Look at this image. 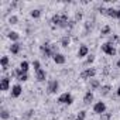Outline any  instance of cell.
<instances>
[{"mask_svg":"<svg viewBox=\"0 0 120 120\" xmlns=\"http://www.w3.org/2000/svg\"><path fill=\"white\" fill-rule=\"evenodd\" d=\"M58 102H59V103H62V105H71V103L74 102V98H72L71 93L65 92V93H62L61 96L58 98Z\"/></svg>","mask_w":120,"mask_h":120,"instance_id":"6da1fadb","label":"cell"},{"mask_svg":"<svg viewBox=\"0 0 120 120\" xmlns=\"http://www.w3.org/2000/svg\"><path fill=\"white\" fill-rule=\"evenodd\" d=\"M102 51H103L105 54L110 55V56H113V55L116 54V49H114V47H113L110 42H105V44H102Z\"/></svg>","mask_w":120,"mask_h":120,"instance_id":"7a4b0ae2","label":"cell"},{"mask_svg":"<svg viewBox=\"0 0 120 120\" xmlns=\"http://www.w3.org/2000/svg\"><path fill=\"white\" fill-rule=\"evenodd\" d=\"M95 75H96V69L95 68H88L81 74V78L82 79H89V78H93Z\"/></svg>","mask_w":120,"mask_h":120,"instance_id":"3957f363","label":"cell"},{"mask_svg":"<svg viewBox=\"0 0 120 120\" xmlns=\"http://www.w3.org/2000/svg\"><path fill=\"white\" fill-rule=\"evenodd\" d=\"M105 110H106V105H105L103 102H98V103H95V106H93V112H95V113H98V114H103Z\"/></svg>","mask_w":120,"mask_h":120,"instance_id":"277c9868","label":"cell"},{"mask_svg":"<svg viewBox=\"0 0 120 120\" xmlns=\"http://www.w3.org/2000/svg\"><path fill=\"white\" fill-rule=\"evenodd\" d=\"M58 88H59V83H58V81L54 79V81H49V82H48V89H47V90H48L49 93H55V92L58 90Z\"/></svg>","mask_w":120,"mask_h":120,"instance_id":"5b68a950","label":"cell"},{"mask_svg":"<svg viewBox=\"0 0 120 120\" xmlns=\"http://www.w3.org/2000/svg\"><path fill=\"white\" fill-rule=\"evenodd\" d=\"M9 88H10V78L9 76H3L2 82H0V89L4 92V90H9Z\"/></svg>","mask_w":120,"mask_h":120,"instance_id":"8992f818","label":"cell"},{"mask_svg":"<svg viewBox=\"0 0 120 120\" xmlns=\"http://www.w3.org/2000/svg\"><path fill=\"white\" fill-rule=\"evenodd\" d=\"M41 51H42V54H44V56H45V58H49V56H54V54H52V51H51V48H49V45H47V44H44V45H41Z\"/></svg>","mask_w":120,"mask_h":120,"instance_id":"52a82bcc","label":"cell"},{"mask_svg":"<svg viewBox=\"0 0 120 120\" xmlns=\"http://www.w3.org/2000/svg\"><path fill=\"white\" fill-rule=\"evenodd\" d=\"M21 92H23V88L20 85H14L11 88V98H19L21 95Z\"/></svg>","mask_w":120,"mask_h":120,"instance_id":"ba28073f","label":"cell"},{"mask_svg":"<svg viewBox=\"0 0 120 120\" xmlns=\"http://www.w3.org/2000/svg\"><path fill=\"white\" fill-rule=\"evenodd\" d=\"M54 62L58 64V65L65 64V56H64L62 54H55V55H54Z\"/></svg>","mask_w":120,"mask_h":120,"instance_id":"9c48e42d","label":"cell"},{"mask_svg":"<svg viewBox=\"0 0 120 120\" xmlns=\"http://www.w3.org/2000/svg\"><path fill=\"white\" fill-rule=\"evenodd\" d=\"M45 76H47V74H45L44 69H40V71L35 72V79H37L38 82H44V81H45Z\"/></svg>","mask_w":120,"mask_h":120,"instance_id":"30bf717a","label":"cell"},{"mask_svg":"<svg viewBox=\"0 0 120 120\" xmlns=\"http://www.w3.org/2000/svg\"><path fill=\"white\" fill-rule=\"evenodd\" d=\"M88 52H89L88 47H86V45H81V48H79V51H78V56H79V58H83V56L88 55Z\"/></svg>","mask_w":120,"mask_h":120,"instance_id":"8fae6325","label":"cell"},{"mask_svg":"<svg viewBox=\"0 0 120 120\" xmlns=\"http://www.w3.org/2000/svg\"><path fill=\"white\" fill-rule=\"evenodd\" d=\"M20 48H21V45L19 44V42H13L11 44V47H10V51H11V54H19L20 52Z\"/></svg>","mask_w":120,"mask_h":120,"instance_id":"7c38bea8","label":"cell"},{"mask_svg":"<svg viewBox=\"0 0 120 120\" xmlns=\"http://www.w3.org/2000/svg\"><path fill=\"white\" fill-rule=\"evenodd\" d=\"M92 100H93V93L89 90V92H86V93H85V98H83V103H85V105H89Z\"/></svg>","mask_w":120,"mask_h":120,"instance_id":"4fadbf2b","label":"cell"},{"mask_svg":"<svg viewBox=\"0 0 120 120\" xmlns=\"http://www.w3.org/2000/svg\"><path fill=\"white\" fill-rule=\"evenodd\" d=\"M11 41H14V42H17V40L20 38V35H19V33H16V31H10L9 33V35H7Z\"/></svg>","mask_w":120,"mask_h":120,"instance_id":"5bb4252c","label":"cell"},{"mask_svg":"<svg viewBox=\"0 0 120 120\" xmlns=\"http://www.w3.org/2000/svg\"><path fill=\"white\" fill-rule=\"evenodd\" d=\"M106 14H107V16H110V17H113V19H117L119 11H117V10H114V9H109V10H106Z\"/></svg>","mask_w":120,"mask_h":120,"instance_id":"9a60e30c","label":"cell"},{"mask_svg":"<svg viewBox=\"0 0 120 120\" xmlns=\"http://www.w3.org/2000/svg\"><path fill=\"white\" fill-rule=\"evenodd\" d=\"M7 65H9V56H3L2 58V68H3V71H7L9 69Z\"/></svg>","mask_w":120,"mask_h":120,"instance_id":"2e32d148","label":"cell"},{"mask_svg":"<svg viewBox=\"0 0 120 120\" xmlns=\"http://www.w3.org/2000/svg\"><path fill=\"white\" fill-rule=\"evenodd\" d=\"M52 24H54V26H59V24H61V16L54 14V16H52Z\"/></svg>","mask_w":120,"mask_h":120,"instance_id":"e0dca14e","label":"cell"},{"mask_svg":"<svg viewBox=\"0 0 120 120\" xmlns=\"http://www.w3.org/2000/svg\"><path fill=\"white\" fill-rule=\"evenodd\" d=\"M69 44H71V38H69L68 35L62 37V40H61V45H62V47H68Z\"/></svg>","mask_w":120,"mask_h":120,"instance_id":"ac0fdd59","label":"cell"},{"mask_svg":"<svg viewBox=\"0 0 120 120\" xmlns=\"http://www.w3.org/2000/svg\"><path fill=\"white\" fill-rule=\"evenodd\" d=\"M20 69H21L23 74H27V71H28V62H27V61H23V62L20 64Z\"/></svg>","mask_w":120,"mask_h":120,"instance_id":"d6986e66","label":"cell"},{"mask_svg":"<svg viewBox=\"0 0 120 120\" xmlns=\"http://www.w3.org/2000/svg\"><path fill=\"white\" fill-rule=\"evenodd\" d=\"M109 90H110V86H109V85H105V86L100 88V93H102L103 96H106V95L109 93Z\"/></svg>","mask_w":120,"mask_h":120,"instance_id":"ffe728a7","label":"cell"},{"mask_svg":"<svg viewBox=\"0 0 120 120\" xmlns=\"http://www.w3.org/2000/svg\"><path fill=\"white\" fill-rule=\"evenodd\" d=\"M40 16H41V10H38V9H35V10L31 11V17L33 19H38Z\"/></svg>","mask_w":120,"mask_h":120,"instance_id":"44dd1931","label":"cell"},{"mask_svg":"<svg viewBox=\"0 0 120 120\" xmlns=\"http://www.w3.org/2000/svg\"><path fill=\"white\" fill-rule=\"evenodd\" d=\"M85 117H86V112H85V110H82V112H79V113H78V116H76V119H75V120H85Z\"/></svg>","mask_w":120,"mask_h":120,"instance_id":"7402d4cb","label":"cell"},{"mask_svg":"<svg viewBox=\"0 0 120 120\" xmlns=\"http://www.w3.org/2000/svg\"><path fill=\"white\" fill-rule=\"evenodd\" d=\"M0 116H2V119H3V120H7V119L10 117V114H9V112H7L6 109H3V110H2V114H0Z\"/></svg>","mask_w":120,"mask_h":120,"instance_id":"603a6c76","label":"cell"},{"mask_svg":"<svg viewBox=\"0 0 120 120\" xmlns=\"http://www.w3.org/2000/svg\"><path fill=\"white\" fill-rule=\"evenodd\" d=\"M28 79V76H27V74H21L20 76H17V81H20V82H26Z\"/></svg>","mask_w":120,"mask_h":120,"instance_id":"cb8c5ba5","label":"cell"},{"mask_svg":"<svg viewBox=\"0 0 120 120\" xmlns=\"http://www.w3.org/2000/svg\"><path fill=\"white\" fill-rule=\"evenodd\" d=\"M110 117H112V113H103V114H100V120H110Z\"/></svg>","mask_w":120,"mask_h":120,"instance_id":"d4e9b609","label":"cell"},{"mask_svg":"<svg viewBox=\"0 0 120 120\" xmlns=\"http://www.w3.org/2000/svg\"><path fill=\"white\" fill-rule=\"evenodd\" d=\"M90 86H92V89H96V88H99V81H96V79H92V81H90Z\"/></svg>","mask_w":120,"mask_h":120,"instance_id":"484cf974","label":"cell"},{"mask_svg":"<svg viewBox=\"0 0 120 120\" xmlns=\"http://www.w3.org/2000/svg\"><path fill=\"white\" fill-rule=\"evenodd\" d=\"M109 33H110V27L109 26H106V27L102 28V35H107Z\"/></svg>","mask_w":120,"mask_h":120,"instance_id":"4316f807","label":"cell"},{"mask_svg":"<svg viewBox=\"0 0 120 120\" xmlns=\"http://www.w3.org/2000/svg\"><path fill=\"white\" fill-rule=\"evenodd\" d=\"M17 20H19V19H17L16 16H11V17L9 19V23H10V24H17Z\"/></svg>","mask_w":120,"mask_h":120,"instance_id":"83f0119b","label":"cell"},{"mask_svg":"<svg viewBox=\"0 0 120 120\" xmlns=\"http://www.w3.org/2000/svg\"><path fill=\"white\" fill-rule=\"evenodd\" d=\"M33 67H34V69H35V72L41 69V68H40V62H38V61H34V62H33Z\"/></svg>","mask_w":120,"mask_h":120,"instance_id":"f1b7e54d","label":"cell"},{"mask_svg":"<svg viewBox=\"0 0 120 120\" xmlns=\"http://www.w3.org/2000/svg\"><path fill=\"white\" fill-rule=\"evenodd\" d=\"M93 61H95V56H93V55H90V56L88 58V61H86V64H90V62H93Z\"/></svg>","mask_w":120,"mask_h":120,"instance_id":"f546056e","label":"cell"},{"mask_svg":"<svg viewBox=\"0 0 120 120\" xmlns=\"http://www.w3.org/2000/svg\"><path fill=\"white\" fill-rule=\"evenodd\" d=\"M117 68L120 69V59H119V61H117Z\"/></svg>","mask_w":120,"mask_h":120,"instance_id":"4dcf8cb0","label":"cell"},{"mask_svg":"<svg viewBox=\"0 0 120 120\" xmlns=\"http://www.w3.org/2000/svg\"><path fill=\"white\" fill-rule=\"evenodd\" d=\"M117 95L120 96V86H119V89H117Z\"/></svg>","mask_w":120,"mask_h":120,"instance_id":"1f68e13d","label":"cell"}]
</instances>
